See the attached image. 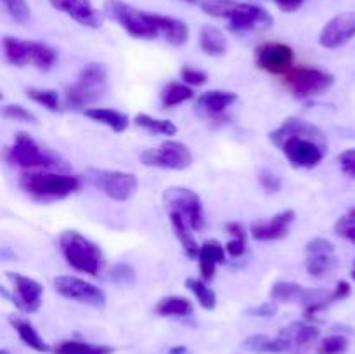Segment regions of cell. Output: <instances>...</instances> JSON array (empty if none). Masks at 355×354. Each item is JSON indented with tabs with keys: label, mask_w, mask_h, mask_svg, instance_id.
<instances>
[{
	"label": "cell",
	"mask_w": 355,
	"mask_h": 354,
	"mask_svg": "<svg viewBox=\"0 0 355 354\" xmlns=\"http://www.w3.org/2000/svg\"><path fill=\"white\" fill-rule=\"evenodd\" d=\"M269 139L297 169H314L328 153L324 130L295 117L286 118L276 130L270 132Z\"/></svg>",
	"instance_id": "1"
},
{
	"label": "cell",
	"mask_w": 355,
	"mask_h": 354,
	"mask_svg": "<svg viewBox=\"0 0 355 354\" xmlns=\"http://www.w3.org/2000/svg\"><path fill=\"white\" fill-rule=\"evenodd\" d=\"M21 189L37 201L64 200L80 187L76 176L54 172H28L19 177Z\"/></svg>",
	"instance_id": "2"
},
{
	"label": "cell",
	"mask_w": 355,
	"mask_h": 354,
	"mask_svg": "<svg viewBox=\"0 0 355 354\" xmlns=\"http://www.w3.org/2000/svg\"><path fill=\"white\" fill-rule=\"evenodd\" d=\"M59 246L66 262L75 271L97 276L104 267L103 250L76 231H64L59 236Z\"/></svg>",
	"instance_id": "3"
},
{
	"label": "cell",
	"mask_w": 355,
	"mask_h": 354,
	"mask_svg": "<svg viewBox=\"0 0 355 354\" xmlns=\"http://www.w3.org/2000/svg\"><path fill=\"white\" fill-rule=\"evenodd\" d=\"M107 90V69L103 62H89L78 78L66 89L64 99L71 110H82L97 103Z\"/></svg>",
	"instance_id": "4"
},
{
	"label": "cell",
	"mask_w": 355,
	"mask_h": 354,
	"mask_svg": "<svg viewBox=\"0 0 355 354\" xmlns=\"http://www.w3.org/2000/svg\"><path fill=\"white\" fill-rule=\"evenodd\" d=\"M6 160L23 169H52L61 167V158L51 149L38 144L26 132H17L12 146L6 149Z\"/></svg>",
	"instance_id": "5"
},
{
	"label": "cell",
	"mask_w": 355,
	"mask_h": 354,
	"mask_svg": "<svg viewBox=\"0 0 355 354\" xmlns=\"http://www.w3.org/2000/svg\"><path fill=\"white\" fill-rule=\"evenodd\" d=\"M3 54L10 65L23 68L33 65L38 69H51L58 61V52L47 44L33 40H19L14 37H3Z\"/></svg>",
	"instance_id": "6"
},
{
	"label": "cell",
	"mask_w": 355,
	"mask_h": 354,
	"mask_svg": "<svg viewBox=\"0 0 355 354\" xmlns=\"http://www.w3.org/2000/svg\"><path fill=\"white\" fill-rule=\"evenodd\" d=\"M104 12L107 17L116 21L130 37L141 38V40H153L159 35L158 28L151 19V12L135 9L134 6L121 0H106Z\"/></svg>",
	"instance_id": "7"
},
{
	"label": "cell",
	"mask_w": 355,
	"mask_h": 354,
	"mask_svg": "<svg viewBox=\"0 0 355 354\" xmlns=\"http://www.w3.org/2000/svg\"><path fill=\"white\" fill-rule=\"evenodd\" d=\"M83 179L96 189L103 191L106 196L116 201H127L137 191V177L130 172L120 170L89 169Z\"/></svg>",
	"instance_id": "8"
},
{
	"label": "cell",
	"mask_w": 355,
	"mask_h": 354,
	"mask_svg": "<svg viewBox=\"0 0 355 354\" xmlns=\"http://www.w3.org/2000/svg\"><path fill=\"white\" fill-rule=\"evenodd\" d=\"M333 83H335V76L315 68L291 69L284 78V85L298 99L321 96Z\"/></svg>",
	"instance_id": "9"
},
{
	"label": "cell",
	"mask_w": 355,
	"mask_h": 354,
	"mask_svg": "<svg viewBox=\"0 0 355 354\" xmlns=\"http://www.w3.org/2000/svg\"><path fill=\"white\" fill-rule=\"evenodd\" d=\"M163 201L168 212H179L194 231L205 228V212L201 198L187 187H168L163 193Z\"/></svg>",
	"instance_id": "10"
},
{
	"label": "cell",
	"mask_w": 355,
	"mask_h": 354,
	"mask_svg": "<svg viewBox=\"0 0 355 354\" xmlns=\"http://www.w3.org/2000/svg\"><path fill=\"white\" fill-rule=\"evenodd\" d=\"M141 160L148 167L168 170H186L193 163V153L184 142L165 141L159 148L142 151Z\"/></svg>",
	"instance_id": "11"
},
{
	"label": "cell",
	"mask_w": 355,
	"mask_h": 354,
	"mask_svg": "<svg viewBox=\"0 0 355 354\" xmlns=\"http://www.w3.org/2000/svg\"><path fill=\"white\" fill-rule=\"evenodd\" d=\"M54 288L61 297L87 304L90 307L103 309L106 305V294L96 285L76 276H58L54 280Z\"/></svg>",
	"instance_id": "12"
},
{
	"label": "cell",
	"mask_w": 355,
	"mask_h": 354,
	"mask_svg": "<svg viewBox=\"0 0 355 354\" xmlns=\"http://www.w3.org/2000/svg\"><path fill=\"white\" fill-rule=\"evenodd\" d=\"M255 62L270 75H288L293 69L295 52L283 42H267L255 49Z\"/></svg>",
	"instance_id": "13"
},
{
	"label": "cell",
	"mask_w": 355,
	"mask_h": 354,
	"mask_svg": "<svg viewBox=\"0 0 355 354\" xmlns=\"http://www.w3.org/2000/svg\"><path fill=\"white\" fill-rule=\"evenodd\" d=\"M355 37V10L342 12L326 23L319 35V44L324 49H340Z\"/></svg>",
	"instance_id": "14"
},
{
	"label": "cell",
	"mask_w": 355,
	"mask_h": 354,
	"mask_svg": "<svg viewBox=\"0 0 355 354\" xmlns=\"http://www.w3.org/2000/svg\"><path fill=\"white\" fill-rule=\"evenodd\" d=\"M9 280L14 285L12 302L23 312H35L42 305V295H44V287L33 278L23 276L19 273H7Z\"/></svg>",
	"instance_id": "15"
},
{
	"label": "cell",
	"mask_w": 355,
	"mask_h": 354,
	"mask_svg": "<svg viewBox=\"0 0 355 354\" xmlns=\"http://www.w3.org/2000/svg\"><path fill=\"white\" fill-rule=\"evenodd\" d=\"M307 271L311 276L322 278L335 267V246L326 238H314L307 245Z\"/></svg>",
	"instance_id": "16"
},
{
	"label": "cell",
	"mask_w": 355,
	"mask_h": 354,
	"mask_svg": "<svg viewBox=\"0 0 355 354\" xmlns=\"http://www.w3.org/2000/svg\"><path fill=\"white\" fill-rule=\"evenodd\" d=\"M272 24V16L266 9L253 3H238L234 14L229 17V30L236 33L267 28Z\"/></svg>",
	"instance_id": "17"
},
{
	"label": "cell",
	"mask_w": 355,
	"mask_h": 354,
	"mask_svg": "<svg viewBox=\"0 0 355 354\" xmlns=\"http://www.w3.org/2000/svg\"><path fill=\"white\" fill-rule=\"evenodd\" d=\"M52 7L68 14L76 23L87 28H99L103 24V12L90 3V0H51Z\"/></svg>",
	"instance_id": "18"
},
{
	"label": "cell",
	"mask_w": 355,
	"mask_h": 354,
	"mask_svg": "<svg viewBox=\"0 0 355 354\" xmlns=\"http://www.w3.org/2000/svg\"><path fill=\"white\" fill-rule=\"evenodd\" d=\"M295 221V210L288 208V210L279 212L270 221L267 222H255L250 229L252 238L259 239V242H274V239H281L288 235L290 226Z\"/></svg>",
	"instance_id": "19"
},
{
	"label": "cell",
	"mask_w": 355,
	"mask_h": 354,
	"mask_svg": "<svg viewBox=\"0 0 355 354\" xmlns=\"http://www.w3.org/2000/svg\"><path fill=\"white\" fill-rule=\"evenodd\" d=\"M238 101V94L229 92V90H207L196 99V106L201 113L207 117H220Z\"/></svg>",
	"instance_id": "20"
},
{
	"label": "cell",
	"mask_w": 355,
	"mask_h": 354,
	"mask_svg": "<svg viewBox=\"0 0 355 354\" xmlns=\"http://www.w3.org/2000/svg\"><path fill=\"white\" fill-rule=\"evenodd\" d=\"M225 252H227L225 246H222V243H218L217 239H207V242L200 246L198 262H200V273L205 281L214 280L217 264L225 262Z\"/></svg>",
	"instance_id": "21"
},
{
	"label": "cell",
	"mask_w": 355,
	"mask_h": 354,
	"mask_svg": "<svg viewBox=\"0 0 355 354\" xmlns=\"http://www.w3.org/2000/svg\"><path fill=\"white\" fill-rule=\"evenodd\" d=\"M151 19L155 23V26L158 28L159 35H163L168 44L175 45H184L189 38V28L184 21L177 19V17L172 16H162V14H151Z\"/></svg>",
	"instance_id": "22"
},
{
	"label": "cell",
	"mask_w": 355,
	"mask_h": 354,
	"mask_svg": "<svg viewBox=\"0 0 355 354\" xmlns=\"http://www.w3.org/2000/svg\"><path fill=\"white\" fill-rule=\"evenodd\" d=\"M243 346L246 347L248 351L257 354H281V353H286L290 351L291 344L288 342L284 337L277 335V337H269V335H252L243 342Z\"/></svg>",
	"instance_id": "23"
},
{
	"label": "cell",
	"mask_w": 355,
	"mask_h": 354,
	"mask_svg": "<svg viewBox=\"0 0 355 354\" xmlns=\"http://www.w3.org/2000/svg\"><path fill=\"white\" fill-rule=\"evenodd\" d=\"M155 312L162 318H187L194 312V305L182 295H168L156 302Z\"/></svg>",
	"instance_id": "24"
},
{
	"label": "cell",
	"mask_w": 355,
	"mask_h": 354,
	"mask_svg": "<svg viewBox=\"0 0 355 354\" xmlns=\"http://www.w3.org/2000/svg\"><path fill=\"white\" fill-rule=\"evenodd\" d=\"M170 214V222H172L173 233H175L177 239L180 242L184 253H186L189 259H194L200 253V245H198L196 238L191 231H194L189 224H187L186 219L179 214V212H168Z\"/></svg>",
	"instance_id": "25"
},
{
	"label": "cell",
	"mask_w": 355,
	"mask_h": 354,
	"mask_svg": "<svg viewBox=\"0 0 355 354\" xmlns=\"http://www.w3.org/2000/svg\"><path fill=\"white\" fill-rule=\"evenodd\" d=\"M9 321L10 325H12V328L16 330L17 337H19L21 342H23L24 346L31 347V349L37 351V353H49V351H51V346L42 339L40 333L35 330V326L31 325L30 321H26V319L23 318H17V316H10Z\"/></svg>",
	"instance_id": "26"
},
{
	"label": "cell",
	"mask_w": 355,
	"mask_h": 354,
	"mask_svg": "<svg viewBox=\"0 0 355 354\" xmlns=\"http://www.w3.org/2000/svg\"><path fill=\"white\" fill-rule=\"evenodd\" d=\"M85 117L90 120L110 127L111 130L121 134L128 128V117L121 111L111 110V108H87Z\"/></svg>",
	"instance_id": "27"
},
{
	"label": "cell",
	"mask_w": 355,
	"mask_h": 354,
	"mask_svg": "<svg viewBox=\"0 0 355 354\" xmlns=\"http://www.w3.org/2000/svg\"><path fill=\"white\" fill-rule=\"evenodd\" d=\"M279 335L284 337L293 347H302L309 346V344L315 342L319 339V328H315L314 325H309V323L295 321L291 325L284 326Z\"/></svg>",
	"instance_id": "28"
},
{
	"label": "cell",
	"mask_w": 355,
	"mask_h": 354,
	"mask_svg": "<svg viewBox=\"0 0 355 354\" xmlns=\"http://www.w3.org/2000/svg\"><path fill=\"white\" fill-rule=\"evenodd\" d=\"M200 47L205 54L218 58L227 51V38L218 28L203 26L200 31Z\"/></svg>",
	"instance_id": "29"
},
{
	"label": "cell",
	"mask_w": 355,
	"mask_h": 354,
	"mask_svg": "<svg viewBox=\"0 0 355 354\" xmlns=\"http://www.w3.org/2000/svg\"><path fill=\"white\" fill-rule=\"evenodd\" d=\"M309 290L304 288L302 285L295 283V281H277L270 290V298L272 302H307Z\"/></svg>",
	"instance_id": "30"
},
{
	"label": "cell",
	"mask_w": 355,
	"mask_h": 354,
	"mask_svg": "<svg viewBox=\"0 0 355 354\" xmlns=\"http://www.w3.org/2000/svg\"><path fill=\"white\" fill-rule=\"evenodd\" d=\"M54 354H113V347L82 340H64L54 347Z\"/></svg>",
	"instance_id": "31"
},
{
	"label": "cell",
	"mask_w": 355,
	"mask_h": 354,
	"mask_svg": "<svg viewBox=\"0 0 355 354\" xmlns=\"http://www.w3.org/2000/svg\"><path fill=\"white\" fill-rule=\"evenodd\" d=\"M194 97L193 87L186 85L184 82H170L165 89L162 90V103L165 108L179 106V104L187 103Z\"/></svg>",
	"instance_id": "32"
},
{
	"label": "cell",
	"mask_w": 355,
	"mask_h": 354,
	"mask_svg": "<svg viewBox=\"0 0 355 354\" xmlns=\"http://www.w3.org/2000/svg\"><path fill=\"white\" fill-rule=\"evenodd\" d=\"M186 287L193 292L194 297H196V301L200 302L201 307L207 309V311L215 309V305H217V295H215V292L211 290L207 283H205V280H198V278H187Z\"/></svg>",
	"instance_id": "33"
},
{
	"label": "cell",
	"mask_w": 355,
	"mask_h": 354,
	"mask_svg": "<svg viewBox=\"0 0 355 354\" xmlns=\"http://www.w3.org/2000/svg\"><path fill=\"white\" fill-rule=\"evenodd\" d=\"M225 229H227V233L231 235V239H229L227 245H225V250H227V253L231 257L239 259V257L245 255L246 252V238H248V235H246V231L243 229V226L236 224V222H229V224L225 226Z\"/></svg>",
	"instance_id": "34"
},
{
	"label": "cell",
	"mask_w": 355,
	"mask_h": 354,
	"mask_svg": "<svg viewBox=\"0 0 355 354\" xmlns=\"http://www.w3.org/2000/svg\"><path fill=\"white\" fill-rule=\"evenodd\" d=\"M238 3L236 0H200L201 10L218 19H229L234 14Z\"/></svg>",
	"instance_id": "35"
},
{
	"label": "cell",
	"mask_w": 355,
	"mask_h": 354,
	"mask_svg": "<svg viewBox=\"0 0 355 354\" xmlns=\"http://www.w3.org/2000/svg\"><path fill=\"white\" fill-rule=\"evenodd\" d=\"M135 125L139 127L146 128L149 132H155V134H162V135H175L177 134V127L172 124L170 120H162V118H155L149 117V115L141 113L135 117Z\"/></svg>",
	"instance_id": "36"
},
{
	"label": "cell",
	"mask_w": 355,
	"mask_h": 354,
	"mask_svg": "<svg viewBox=\"0 0 355 354\" xmlns=\"http://www.w3.org/2000/svg\"><path fill=\"white\" fill-rule=\"evenodd\" d=\"M26 96L37 104H42L49 111H61L59 94L52 89H26Z\"/></svg>",
	"instance_id": "37"
},
{
	"label": "cell",
	"mask_w": 355,
	"mask_h": 354,
	"mask_svg": "<svg viewBox=\"0 0 355 354\" xmlns=\"http://www.w3.org/2000/svg\"><path fill=\"white\" fill-rule=\"evenodd\" d=\"M110 281L111 283L118 285V287H130L135 283V269L127 262H118L114 264L110 269Z\"/></svg>",
	"instance_id": "38"
},
{
	"label": "cell",
	"mask_w": 355,
	"mask_h": 354,
	"mask_svg": "<svg viewBox=\"0 0 355 354\" xmlns=\"http://www.w3.org/2000/svg\"><path fill=\"white\" fill-rule=\"evenodd\" d=\"M3 9L17 24H26L31 17V9L26 0H2Z\"/></svg>",
	"instance_id": "39"
},
{
	"label": "cell",
	"mask_w": 355,
	"mask_h": 354,
	"mask_svg": "<svg viewBox=\"0 0 355 354\" xmlns=\"http://www.w3.org/2000/svg\"><path fill=\"white\" fill-rule=\"evenodd\" d=\"M349 349V339L343 335H328L319 342L318 354H345Z\"/></svg>",
	"instance_id": "40"
},
{
	"label": "cell",
	"mask_w": 355,
	"mask_h": 354,
	"mask_svg": "<svg viewBox=\"0 0 355 354\" xmlns=\"http://www.w3.org/2000/svg\"><path fill=\"white\" fill-rule=\"evenodd\" d=\"M2 117L7 120L23 121V124H38V118L35 117V113H31L28 108L21 106V104H6L2 108Z\"/></svg>",
	"instance_id": "41"
},
{
	"label": "cell",
	"mask_w": 355,
	"mask_h": 354,
	"mask_svg": "<svg viewBox=\"0 0 355 354\" xmlns=\"http://www.w3.org/2000/svg\"><path fill=\"white\" fill-rule=\"evenodd\" d=\"M180 78H182V82L186 83V85L198 87L203 85V83L207 82L208 75L205 71H201V69L193 68V66H184V68L180 69Z\"/></svg>",
	"instance_id": "42"
},
{
	"label": "cell",
	"mask_w": 355,
	"mask_h": 354,
	"mask_svg": "<svg viewBox=\"0 0 355 354\" xmlns=\"http://www.w3.org/2000/svg\"><path fill=\"white\" fill-rule=\"evenodd\" d=\"M335 229L342 238L349 239L350 243H354L355 245V217H352V215L342 217L338 222H336Z\"/></svg>",
	"instance_id": "43"
},
{
	"label": "cell",
	"mask_w": 355,
	"mask_h": 354,
	"mask_svg": "<svg viewBox=\"0 0 355 354\" xmlns=\"http://www.w3.org/2000/svg\"><path fill=\"white\" fill-rule=\"evenodd\" d=\"M259 179H260V184H262V187L267 191V193H277V191L281 189L279 177H277L276 174L270 172V170H262Z\"/></svg>",
	"instance_id": "44"
},
{
	"label": "cell",
	"mask_w": 355,
	"mask_h": 354,
	"mask_svg": "<svg viewBox=\"0 0 355 354\" xmlns=\"http://www.w3.org/2000/svg\"><path fill=\"white\" fill-rule=\"evenodd\" d=\"M338 160H340V167H342V172L345 174V176L355 179V148H350L347 149V151H343Z\"/></svg>",
	"instance_id": "45"
},
{
	"label": "cell",
	"mask_w": 355,
	"mask_h": 354,
	"mask_svg": "<svg viewBox=\"0 0 355 354\" xmlns=\"http://www.w3.org/2000/svg\"><path fill=\"white\" fill-rule=\"evenodd\" d=\"M277 312V305L274 302H263V304L255 305V307L248 309V314L257 316V318H272Z\"/></svg>",
	"instance_id": "46"
},
{
	"label": "cell",
	"mask_w": 355,
	"mask_h": 354,
	"mask_svg": "<svg viewBox=\"0 0 355 354\" xmlns=\"http://www.w3.org/2000/svg\"><path fill=\"white\" fill-rule=\"evenodd\" d=\"M283 12H295L304 6L305 0H274Z\"/></svg>",
	"instance_id": "47"
},
{
	"label": "cell",
	"mask_w": 355,
	"mask_h": 354,
	"mask_svg": "<svg viewBox=\"0 0 355 354\" xmlns=\"http://www.w3.org/2000/svg\"><path fill=\"white\" fill-rule=\"evenodd\" d=\"M168 354H189V349L186 346H175L168 351Z\"/></svg>",
	"instance_id": "48"
},
{
	"label": "cell",
	"mask_w": 355,
	"mask_h": 354,
	"mask_svg": "<svg viewBox=\"0 0 355 354\" xmlns=\"http://www.w3.org/2000/svg\"><path fill=\"white\" fill-rule=\"evenodd\" d=\"M184 2H189V3H196L198 0H184Z\"/></svg>",
	"instance_id": "49"
},
{
	"label": "cell",
	"mask_w": 355,
	"mask_h": 354,
	"mask_svg": "<svg viewBox=\"0 0 355 354\" xmlns=\"http://www.w3.org/2000/svg\"><path fill=\"white\" fill-rule=\"evenodd\" d=\"M349 215H352V217H355V208H352V210H350Z\"/></svg>",
	"instance_id": "50"
},
{
	"label": "cell",
	"mask_w": 355,
	"mask_h": 354,
	"mask_svg": "<svg viewBox=\"0 0 355 354\" xmlns=\"http://www.w3.org/2000/svg\"><path fill=\"white\" fill-rule=\"evenodd\" d=\"M0 354H9V353H7L6 349H2V351H0Z\"/></svg>",
	"instance_id": "51"
},
{
	"label": "cell",
	"mask_w": 355,
	"mask_h": 354,
	"mask_svg": "<svg viewBox=\"0 0 355 354\" xmlns=\"http://www.w3.org/2000/svg\"><path fill=\"white\" fill-rule=\"evenodd\" d=\"M352 278H354V281H355V269L352 271Z\"/></svg>",
	"instance_id": "52"
}]
</instances>
